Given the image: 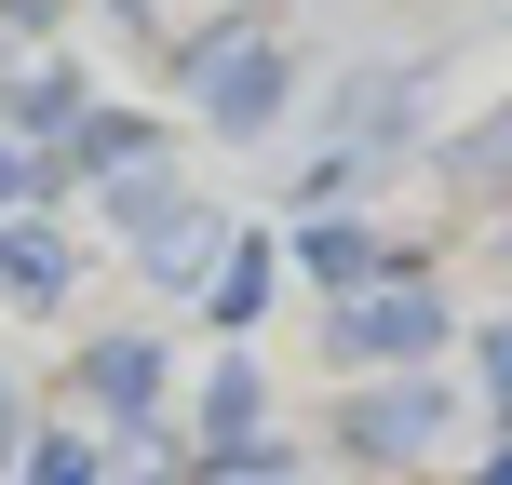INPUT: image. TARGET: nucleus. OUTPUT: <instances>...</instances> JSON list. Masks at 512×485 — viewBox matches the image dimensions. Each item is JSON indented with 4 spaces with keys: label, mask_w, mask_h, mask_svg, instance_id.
<instances>
[{
    "label": "nucleus",
    "mask_w": 512,
    "mask_h": 485,
    "mask_svg": "<svg viewBox=\"0 0 512 485\" xmlns=\"http://www.w3.org/2000/svg\"><path fill=\"white\" fill-rule=\"evenodd\" d=\"M189 95H203V122L216 135H270V108H283V41L270 27H203L189 41Z\"/></svg>",
    "instance_id": "2"
},
{
    "label": "nucleus",
    "mask_w": 512,
    "mask_h": 485,
    "mask_svg": "<svg viewBox=\"0 0 512 485\" xmlns=\"http://www.w3.org/2000/svg\"><path fill=\"white\" fill-rule=\"evenodd\" d=\"M445 176H472V189H499V176H512V108L472 135V149H445Z\"/></svg>",
    "instance_id": "10"
},
{
    "label": "nucleus",
    "mask_w": 512,
    "mask_h": 485,
    "mask_svg": "<svg viewBox=\"0 0 512 485\" xmlns=\"http://www.w3.org/2000/svg\"><path fill=\"white\" fill-rule=\"evenodd\" d=\"M486 405H499V432H512V324H486Z\"/></svg>",
    "instance_id": "13"
},
{
    "label": "nucleus",
    "mask_w": 512,
    "mask_h": 485,
    "mask_svg": "<svg viewBox=\"0 0 512 485\" xmlns=\"http://www.w3.org/2000/svg\"><path fill=\"white\" fill-rule=\"evenodd\" d=\"M270 270H283V256H270V243L243 230V256H230V270L203 283V310H216V324H256V310H270Z\"/></svg>",
    "instance_id": "8"
},
{
    "label": "nucleus",
    "mask_w": 512,
    "mask_h": 485,
    "mask_svg": "<svg viewBox=\"0 0 512 485\" xmlns=\"http://www.w3.org/2000/svg\"><path fill=\"white\" fill-rule=\"evenodd\" d=\"M27 485H108V445L95 432H41L27 445Z\"/></svg>",
    "instance_id": "9"
},
{
    "label": "nucleus",
    "mask_w": 512,
    "mask_h": 485,
    "mask_svg": "<svg viewBox=\"0 0 512 485\" xmlns=\"http://www.w3.org/2000/svg\"><path fill=\"white\" fill-rule=\"evenodd\" d=\"M108 216H122V243H135V270H162V283H216V270H230V256H216L230 230H216V216L189 203L176 176H135V189H108Z\"/></svg>",
    "instance_id": "3"
},
{
    "label": "nucleus",
    "mask_w": 512,
    "mask_h": 485,
    "mask_svg": "<svg viewBox=\"0 0 512 485\" xmlns=\"http://www.w3.org/2000/svg\"><path fill=\"white\" fill-rule=\"evenodd\" d=\"M41 189H54V149H41V162H27V149H14V135H0V203H14V216H27V203H41Z\"/></svg>",
    "instance_id": "12"
},
{
    "label": "nucleus",
    "mask_w": 512,
    "mask_h": 485,
    "mask_svg": "<svg viewBox=\"0 0 512 485\" xmlns=\"http://www.w3.org/2000/svg\"><path fill=\"white\" fill-rule=\"evenodd\" d=\"M459 485H512V459H472V472H459Z\"/></svg>",
    "instance_id": "15"
},
{
    "label": "nucleus",
    "mask_w": 512,
    "mask_h": 485,
    "mask_svg": "<svg viewBox=\"0 0 512 485\" xmlns=\"http://www.w3.org/2000/svg\"><path fill=\"white\" fill-rule=\"evenodd\" d=\"M54 27H68V14H54V0H0V54H41Z\"/></svg>",
    "instance_id": "11"
},
{
    "label": "nucleus",
    "mask_w": 512,
    "mask_h": 485,
    "mask_svg": "<svg viewBox=\"0 0 512 485\" xmlns=\"http://www.w3.org/2000/svg\"><path fill=\"white\" fill-rule=\"evenodd\" d=\"M324 351H337V364H364V378H418V364L445 351V297H432L418 270H391V283H364V297H337Z\"/></svg>",
    "instance_id": "1"
},
{
    "label": "nucleus",
    "mask_w": 512,
    "mask_h": 485,
    "mask_svg": "<svg viewBox=\"0 0 512 485\" xmlns=\"http://www.w3.org/2000/svg\"><path fill=\"white\" fill-rule=\"evenodd\" d=\"M0 297H27V310H54V297H68V230H54L41 203H27V216H0Z\"/></svg>",
    "instance_id": "7"
},
{
    "label": "nucleus",
    "mask_w": 512,
    "mask_h": 485,
    "mask_svg": "<svg viewBox=\"0 0 512 485\" xmlns=\"http://www.w3.org/2000/svg\"><path fill=\"white\" fill-rule=\"evenodd\" d=\"M14 445H27V418H14V391H0V472H14Z\"/></svg>",
    "instance_id": "14"
},
{
    "label": "nucleus",
    "mask_w": 512,
    "mask_h": 485,
    "mask_svg": "<svg viewBox=\"0 0 512 485\" xmlns=\"http://www.w3.org/2000/svg\"><path fill=\"white\" fill-rule=\"evenodd\" d=\"M297 270L324 283V297H364V283H391V243L364 230V216H310V230H297Z\"/></svg>",
    "instance_id": "5"
},
{
    "label": "nucleus",
    "mask_w": 512,
    "mask_h": 485,
    "mask_svg": "<svg viewBox=\"0 0 512 485\" xmlns=\"http://www.w3.org/2000/svg\"><path fill=\"white\" fill-rule=\"evenodd\" d=\"M162 378H176V364H162V337H95V351H81V391H95L108 418H149Z\"/></svg>",
    "instance_id": "6"
},
{
    "label": "nucleus",
    "mask_w": 512,
    "mask_h": 485,
    "mask_svg": "<svg viewBox=\"0 0 512 485\" xmlns=\"http://www.w3.org/2000/svg\"><path fill=\"white\" fill-rule=\"evenodd\" d=\"M445 378H378V391H351L337 405V459H432L445 445Z\"/></svg>",
    "instance_id": "4"
}]
</instances>
